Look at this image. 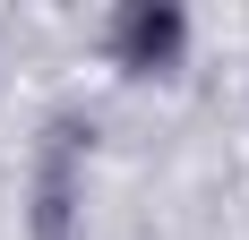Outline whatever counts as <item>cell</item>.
Returning <instances> with one entry per match:
<instances>
[{"label":"cell","instance_id":"6da1fadb","mask_svg":"<svg viewBox=\"0 0 249 240\" xmlns=\"http://www.w3.org/2000/svg\"><path fill=\"white\" fill-rule=\"evenodd\" d=\"M180 51H189V9L180 0H129L112 17V60L121 69L163 77V69H180Z\"/></svg>","mask_w":249,"mask_h":240}]
</instances>
